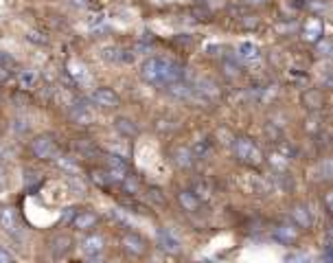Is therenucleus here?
Returning a JSON list of instances; mask_svg holds the SVG:
<instances>
[{
  "mask_svg": "<svg viewBox=\"0 0 333 263\" xmlns=\"http://www.w3.org/2000/svg\"><path fill=\"white\" fill-rule=\"evenodd\" d=\"M141 77L156 88H165L167 83L184 79V66L171 57H149L141 64Z\"/></svg>",
  "mask_w": 333,
  "mask_h": 263,
  "instance_id": "obj_1",
  "label": "nucleus"
},
{
  "mask_svg": "<svg viewBox=\"0 0 333 263\" xmlns=\"http://www.w3.org/2000/svg\"><path fill=\"white\" fill-rule=\"evenodd\" d=\"M233 152L239 158V163H244L248 167H259L263 163V152L261 147L254 143L250 136H237L233 141Z\"/></svg>",
  "mask_w": 333,
  "mask_h": 263,
  "instance_id": "obj_2",
  "label": "nucleus"
},
{
  "mask_svg": "<svg viewBox=\"0 0 333 263\" xmlns=\"http://www.w3.org/2000/svg\"><path fill=\"white\" fill-rule=\"evenodd\" d=\"M31 152H33V156L40 158V160H55V156L62 152V149H59L57 141L53 139V136L42 134V136H35L31 141Z\"/></svg>",
  "mask_w": 333,
  "mask_h": 263,
  "instance_id": "obj_3",
  "label": "nucleus"
},
{
  "mask_svg": "<svg viewBox=\"0 0 333 263\" xmlns=\"http://www.w3.org/2000/svg\"><path fill=\"white\" fill-rule=\"evenodd\" d=\"M103 160H105V167H107V171H110V176L114 178V182H119L121 178H125L127 173L132 171V167L123 154H105Z\"/></svg>",
  "mask_w": 333,
  "mask_h": 263,
  "instance_id": "obj_4",
  "label": "nucleus"
},
{
  "mask_svg": "<svg viewBox=\"0 0 333 263\" xmlns=\"http://www.w3.org/2000/svg\"><path fill=\"white\" fill-rule=\"evenodd\" d=\"M68 114H70V118H72V123H77V125H90V123L94 121L92 112L88 110V101L81 99V97H77L75 101H70Z\"/></svg>",
  "mask_w": 333,
  "mask_h": 263,
  "instance_id": "obj_5",
  "label": "nucleus"
},
{
  "mask_svg": "<svg viewBox=\"0 0 333 263\" xmlns=\"http://www.w3.org/2000/svg\"><path fill=\"white\" fill-rule=\"evenodd\" d=\"M121 246H123L125 252H130L132 256H143L147 252V239L141 237L138 232H125L121 237Z\"/></svg>",
  "mask_w": 333,
  "mask_h": 263,
  "instance_id": "obj_6",
  "label": "nucleus"
},
{
  "mask_svg": "<svg viewBox=\"0 0 333 263\" xmlns=\"http://www.w3.org/2000/svg\"><path fill=\"white\" fill-rule=\"evenodd\" d=\"M300 33H302V40H305V42L316 44V42L322 38V33H324V25H322V20H320V16L307 18V20L302 22V27H300Z\"/></svg>",
  "mask_w": 333,
  "mask_h": 263,
  "instance_id": "obj_7",
  "label": "nucleus"
},
{
  "mask_svg": "<svg viewBox=\"0 0 333 263\" xmlns=\"http://www.w3.org/2000/svg\"><path fill=\"white\" fill-rule=\"evenodd\" d=\"M156 243H158V248L162 250V252L167 254H178L180 252V239L173 235L169 228H158L156 230Z\"/></svg>",
  "mask_w": 333,
  "mask_h": 263,
  "instance_id": "obj_8",
  "label": "nucleus"
},
{
  "mask_svg": "<svg viewBox=\"0 0 333 263\" xmlns=\"http://www.w3.org/2000/svg\"><path fill=\"white\" fill-rule=\"evenodd\" d=\"M272 237L283 246H294L296 239H298V228L294 224H276L272 228Z\"/></svg>",
  "mask_w": 333,
  "mask_h": 263,
  "instance_id": "obj_9",
  "label": "nucleus"
},
{
  "mask_svg": "<svg viewBox=\"0 0 333 263\" xmlns=\"http://www.w3.org/2000/svg\"><path fill=\"white\" fill-rule=\"evenodd\" d=\"M81 250L88 259H101V252L105 250V241L99 235H86L81 239Z\"/></svg>",
  "mask_w": 333,
  "mask_h": 263,
  "instance_id": "obj_10",
  "label": "nucleus"
},
{
  "mask_svg": "<svg viewBox=\"0 0 333 263\" xmlns=\"http://www.w3.org/2000/svg\"><path fill=\"white\" fill-rule=\"evenodd\" d=\"M72 228L81 230V232H88L96 228V224H99V215H96L94 211H90V208H86V211H77V215L72 217Z\"/></svg>",
  "mask_w": 333,
  "mask_h": 263,
  "instance_id": "obj_11",
  "label": "nucleus"
},
{
  "mask_svg": "<svg viewBox=\"0 0 333 263\" xmlns=\"http://www.w3.org/2000/svg\"><path fill=\"white\" fill-rule=\"evenodd\" d=\"M178 202H180V206H182L186 213H202L204 211V204H206V202L199 200V197L193 193L191 189L178 191Z\"/></svg>",
  "mask_w": 333,
  "mask_h": 263,
  "instance_id": "obj_12",
  "label": "nucleus"
},
{
  "mask_svg": "<svg viewBox=\"0 0 333 263\" xmlns=\"http://www.w3.org/2000/svg\"><path fill=\"white\" fill-rule=\"evenodd\" d=\"M92 99H94V103L96 105H101V107H107V110H117L119 103H121V99H119V94L112 90V88H96V90L92 92Z\"/></svg>",
  "mask_w": 333,
  "mask_h": 263,
  "instance_id": "obj_13",
  "label": "nucleus"
},
{
  "mask_svg": "<svg viewBox=\"0 0 333 263\" xmlns=\"http://www.w3.org/2000/svg\"><path fill=\"white\" fill-rule=\"evenodd\" d=\"M165 90L171 94L173 99H180V101H193V86L191 81L186 79H178V81H171L165 86Z\"/></svg>",
  "mask_w": 333,
  "mask_h": 263,
  "instance_id": "obj_14",
  "label": "nucleus"
},
{
  "mask_svg": "<svg viewBox=\"0 0 333 263\" xmlns=\"http://www.w3.org/2000/svg\"><path fill=\"white\" fill-rule=\"evenodd\" d=\"M0 228L11 237L18 235V213H16V208H11V206L0 208Z\"/></svg>",
  "mask_w": 333,
  "mask_h": 263,
  "instance_id": "obj_15",
  "label": "nucleus"
},
{
  "mask_svg": "<svg viewBox=\"0 0 333 263\" xmlns=\"http://www.w3.org/2000/svg\"><path fill=\"white\" fill-rule=\"evenodd\" d=\"M302 105L311 112H320L324 107V92L320 88H309L302 92Z\"/></svg>",
  "mask_w": 333,
  "mask_h": 263,
  "instance_id": "obj_16",
  "label": "nucleus"
},
{
  "mask_svg": "<svg viewBox=\"0 0 333 263\" xmlns=\"http://www.w3.org/2000/svg\"><path fill=\"white\" fill-rule=\"evenodd\" d=\"M88 178H90V180H92L99 189H103V191H110L114 184H117L107 169H96V167H92V169L88 171Z\"/></svg>",
  "mask_w": 333,
  "mask_h": 263,
  "instance_id": "obj_17",
  "label": "nucleus"
},
{
  "mask_svg": "<svg viewBox=\"0 0 333 263\" xmlns=\"http://www.w3.org/2000/svg\"><path fill=\"white\" fill-rule=\"evenodd\" d=\"M171 160L180 167V169H191L193 163H195V158H193V154H191V147H182V145L175 147L171 152Z\"/></svg>",
  "mask_w": 333,
  "mask_h": 263,
  "instance_id": "obj_18",
  "label": "nucleus"
},
{
  "mask_svg": "<svg viewBox=\"0 0 333 263\" xmlns=\"http://www.w3.org/2000/svg\"><path fill=\"white\" fill-rule=\"evenodd\" d=\"M191 191L195 193L202 202H206L213 197V182L206 180V178H195V180H191Z\"/></svg>",
  "mask_w": 333,
  "mask_h": 263,
  "instance_id": "obj_19",
  "label": "nucleus"
},
{
  "mask_svg": "<svg viewBox=\"0 0 333 263\" xmlns=\"http://www.w3.org/2000/svg\"><path fill=\"white\" fill-rule=\"evenodd\" d=\"M289 217H292V222L296 228H311V224H313V219H311V213L307 211L305 206H294L292 208V213H289Z\"/></svg>",
  "mask_w": 333,
  "mask_h": 263,
  "instance_id": "obj_20",
  "label": "nucleus"
},
{
  "mask_svg": "<svg viewBox=\"0 0 333 263\" xmlns=\"http://www.w3.org/2000/svg\"><path fill=\"white\" fill-rule=\"evenodd\" d=\"M48 248H51L53 256H64L72 248V239L68 235H57V237H53L51 241H48Z\"/></svg>",
  "mask_w": 333,
  "mask_h": 263,
  "instance_id": "obj_21",
  "label": "nucleus"
},
{
  "mask_svg": "<svg viewBox=\"0 0 333 263\" xmlns=\"http://www.w3.org/2000/svg\"><path fill=\"white\" fill-rule=\"evenodd\" d=\"M235 55H237V59L241 64H252V62H259V49L254 44H250V42H244V44H239V49H237V53H235Z\"/></svg>",
  "mask_w": 333,
  "mask_h": 263,
  "instance_id": "obj_22",
  "label": "nucleus"
},
{
  "mask_svg": "<svg viewBox=\"0 0 333 263\" xmlns=\"http://www.w3.org/2000/svg\"><path fill=\"white\" fill-rule=\"evenodd\" d=\"M55 165H57L62 171L68 173V176H79V171H81L79 163H77L75 158H70V156H66V154H62V152H59L57 156H55Z\"/></svg>",
  "mask_w": 333,
  "mask_h": 263,
  "instance_id": "obj_23",
  "label": "nucleus"
},
{
  "mask_svg": "<svg viewBox=\"0 0 333 263\" xmlns=\"http://www.w3.org/2000/svg\"><path fill=\"white\" fill-rule=\"evenodd\" d=\"M38 70H33V68H24V70H20L18 73V86L22 88L24 92L27 90H33L35 88V83H38Z\"/></svg>",
  "mask_w": 333,
  "mask_h": 263,
  "instance_id": "obj_24",
  "label": "nucleus"
},
{
  "mask_svg": "<svg viewBox=\"0 0 333 263\" xmlns=\"http://www.w3.org/2000/svg\"><path fill=\"white\" fill-rule=\"evenodd\" d=\"M75 149L81 154L83 158H99L101 156V149L96 147L92 141H88V139H77L75 141Z\"/></svg>",
  "mask_w": 333,
  "mask_h": 263,
  "instance_id": "obj_25",
  "label": "nucleus"
},
{
  "mask_svg": "<svg viewBox=\"0 0 333 263\" xmlns=\"http://www.w3.org/2000/svg\"><path fill=\"white\" fill-rule=\"evenodd\" d=\"M103 57L110 59V62H117V64H132L134 62V53L125 51V49H105Z\"/></svg>",
  "mask_w": 333,
  "mask_h": 263,
  "instance_id": "obj_26",
  "label": "nucleus"
},
{
  "mask_svg": "<svg viewBox=\"0 0 333 263\" xmlns=\"http://www.w3.org/2000/svg\"><path fill=\"white\" fill-rule=\"evenodd\" d=\"M210 152H213V141L210 139H202V141H195L191 147V154L195 160H206L210 156Z\"/></svg>",
  "mask_w": 333,
  "mask_h": 263,
  "instance_id": "obj_27",
  "label": "nucleus"
},
{
  "mask_svg": "<svg viewBox=\"0 0 333 263\" xmlns=\"http://www.w3.org/2000/svg\"><path fill=\"white\" fill-rule=\"evenodd\" d=\"M114 127H117V132L121 136H125V139H134V136L138 134L136 123L130 121V118H125V116H119L117 121H114Z\"/></svg>",
  "mask_w": 333,
  "mask_h": 263,
  "instance_id": "obj_28",
  "label": "nucleus"
},
{
  "mask_svg": "<svg viewBox=\"0 0 333 263\" xmlns=\"http://www.w3.org/2000/svg\"><path fill=\"white\" fill-rule=\"evenodd\" d=\"M274 152H278L281 156H285L287 160H294L296 156H298V149H296V145L292 141H287V139L274 141Z\"/></svg>",
  "mask_w": 333,
  "mask_h": 263,
  "instance_id": "obj_29",
  "label": "nucleus"
},
{
  "mask_svg": "<svg viewBox=\"0 0 333 263\" xmlns=\"http://www.w3.org/2000/svg\"><path fill=\"white\" fill-rule=\"evenodd\" d=\"M119 184H121V189H123V193H127V195H132L134 197L138 191H141V182H138V178L134 176V173H127L125 178H121L119 180Z\"/></svg>",
  "mask_w": 333,
  "mask_h": 263,
  "instance_id": "obj_30",
  "label": "nucleus"
},
{
  "mask_svg": "<svg viewBox=\"0 0 333 263\" xmlns=\"http://www.w3.org/2000/svg\"><path fill=\"white\" fill-rule=\"evenodd\" d=\"M313 173H316V180H331L333 176V167H331V158H322L320 163L316 165V169H313Z\"/></svg>",
  "mask_w": 333,
  "mask_h": 263,
  "instance_id": "obj_31",
  "label": "nucleus"
},
{
  "mask_svg": "<svg viewBox=\"0 0 333 263\" xmlns=\"http://www.w3.org/2000/svg\"><path fill=\"white\" fill-rule=\"evenodd\" d=\"M265 158V156H263ZM268 165L272 167V171H287V165H289V160L285 156H281L278 152H270L268 154Z\"/></svg>",
  "mask_w": 333,
  "mask_h": 263,
  "instance_id": "obj_32",
  "label": "nucleus"
},
{
  "mask_svg": "<svg viewBox=\"0 0 333 263\" xmlns=\"http://www.w3.org/2000/svg\"><path fill=\"white\" fill-rule=\"evenodd\" d=\"M147 200L151 202L154 206H160V208H167V197L162 195V191L160 189H156V187H147Z\"/></svg>",
  "mask_w": 333,
  "mask_h": 263,
  "instance_id": "obj_33",
  "label": "nucleus"
},
{
  "mask_svg": "<svg viewBox=\"0 0 333 263\" xmlns=\"http://www.w3.org/2000/svg\"><path fill=\"white\" fill-rule=\"evenodd\" d=\"M191 16L195 18V20H199V22H208V20H213V11H210L208 7H204L202 3H197L195 7H191Z\"/></svg>",
  "mask_w": 333,
  "mask_h": 263,
  "instance_id": "obj_34",
  "label": "nucleus"
},
{
  "mask_svg": "<svg viewBox=\"0 0 333 263\" xmlns=\"http://www.w3.org/2000/svg\"><path fill=\"white\" fill-rule=\"evenodd\" d=\"M121 206H125V208H130L132 213H138V215H149V208L147 206H143V204H138V202L132 200V195L130 197H121Z\"/></svg>",
  "mask_w": 333,
  "mask_h": 263,
  "instance_id": "obj_35",
  "label": "nucleus"
},
{
  "mask_svg": "<svg viewBox=\"0 0 333 263\" xmlns=\"http://www.w3.org/2000/svg\"><path fill=\"white\" fill-rule=\"evenodd\" d=\"M274 180H276V187H281V191H289L294 187L287 171H274Z\"/></svg>",
  "mask_w": 333,
  "mask_h": 263,
  "instance_id": "obj_36",
  "label": "nucleus"
},
{
  "mask_svg": "<svg viewBox=\"0 0 333 263\" xmlns=\"http://www.w3.org/2000/svg\"><path fill=\"white\" fill-rule=\"evenodd\" d=\"M305 127H307V132H309V134H313V132L318 134V132L322 129V116H320V112H313V114L307 118V125H305Z\"/></svg>",
  "mask_w": 333,
  "mask_h": 263,
  "instance_id": "obj_37",
  "label": "nucleus"
},
{
  "mask_svg": "<svg viewBox=\"0 0 333 263\" xmlns=\"http://www.w3.org/2000/svg\"><path fill=\"white\" fill-rule=\"evenodd\" d=\"M302 5H307V7H309L316 16L320 14V11L329 9V3H326V0H302Z\"/></svg>",
  "mask_w": 333,
  "mask_h": 263,
  "instance_id": "obj_38",
  "label": "nucleus"
},
{
  "mask_svg": "<svg viewBox=\"0 0 333 263\" xmlns=\"http://www.w3.org/2000/svg\"><path fill=\"white\" fill-rule=\"evenodd\" d=\"M42 184V178H40V173H35L31 169H27V189L29 191H33V189H38Z\"/></svg>",
  "mask_w": 333,
  "mask_h": 263,
  "instance_id": "obj_39",
  "label": "nucleus"
},
{
  "mask_svg": "<svg viewBox=\"0 0 333 263\" xmlns=\"http://www.w3.org/2000/svg\"><path fill=\"white\" fill-rule=\"evenodd\" d=\"M329 51H331V42L320 38V40L316 42V53H318V55H322V57H326V55H331Z\"/></svg>",
  "mask_w": 333,
  "mask_h": 263,
  "instance_id": "obj_40",
  "label": "nucleus"
},
{
  "mask_svg": "<svg viewBox=\"0 0 333 263\" xmlns=\"http://www.w3.org/2000/svg\"><path fill=\"white\" fill-rule=\"evenodd\" d=\"M241 5H244V7H250V9H259V7L270 5V0H241Z\"/></svg>",
  "mask_w": 333,
  "mask_h": 263,
  "instance_id": "obj_41",
  "label": "nucleus"
},
{
  "mask_svg": "<svg viewBox=\"0 0 333 263\" xmlns=\"http://www.w3.org/2000/svg\"><path fill=\"white\" fill-rule=\"evenodd\" d=\"M175 127V123L173 121H167V118H162V121H156V129H160V132H171Z\"/></svg>",
  "mask_w": 333,
  "mask_h": 263,
  "instance_id": "obj_42",
  "label": "nucleus"
},
{
  "mask_svg": "<svg viewBox=\"0 0 333 263\" xmlns=\"http://www.w3.org/2000/svg\"><path fill=\"white\" fill-rule=\"evenodd\" d=\"M289 75H292V81H294V83H300V86H305V83H307V75L302 73V70H298V73H296V70H292Z\"/></svg>",
  "mask_w": 333,
  "mask_h": 263,
  "instance_id": "obj_43",
  "label": "nucleus"
},
{
  "mask_svg": "<svg viewBox=\"0 0 333 263\" xmlns=\"http://www.w3.org/2000/svg\"><path fill=\"white\" fill-rule=\"evenodd\" d=\"M0 66H5V68H14L16 62H14L11 55H7V53H0Z\"/></svg>",
  "mask_w": 333,
  "mask_h": 263,
  "instance_id": "obj_44",
  "label": "nucleus"
},
{
  "mask_svg": "<svg viewBox=\"0 0 333 263\" xmlns=\"http://www.w3.org/2000/svg\"><path fill=\"white\" fill-rule=\"evenodd\" d=\"M11 101H14L16 105L18 103H31V99H29L24 92H14V94H11Z\"/></svg>",
  "mask_w": 333,
  "mask_h": 263,
  "instance_id": "obj_45",
  "label": "nucleus"
},
{
  "mask_svg": "<svg viewBox=\"0 0 333 263\" xmlns=\"http://www.w3.org/2000/svg\"><path fill=\"white\" fill-rule=\"evenodd\" d=\"M70 5H75V7H81V9H90V7H94V3L92 0H68Z\"/></svg>",
  "mask_w": 333,
  "mask_h": 263,
  "instance_id": "obj_46",
  "label": "nucleus"
},
{
  "mask_svg": "<svg viewBox=\"0 0 333 263\" xmlns=\"http://www.w3.org/2000/svg\"><path fill=\"white\" fill-rule=\"evenodd\" d=\"M324 211L326 213H331L333 211V193H331V191H326V193H324Z\"/></svg>",
  "mask_w": 333,
  "mask_h": 263,
  "instance_id": "obj_47",
  "label": "nucleus"
},
{
  "mask_svg": "<svg viewBox=\"0 0 333 263\" xmlns=\"http://www.w3.org/2000/svg\"><path fill=\"white\" fill-rule=\"evenodd\" d=\"M29 40H31V42H38V44H48V38H44L42 33H35V31L29 33Z\"/></svg>",
  "mask_w": 333,
  "mask_h": 263,
  "instance_id": "obj_48",
  "label": "nucleus"
},
{
  "mask_svg": "<svg viewBox=\"0 0 333 263\" xmlns=\"http://www.w3.org/2000/svg\"><path fill=\"white\" fill-rule=\"evenodd\" d=\"M75 215H77V208H64L62 219H64L66 224H68V222H72V217H75Z\"/></svg>",
  "mask_w": 333,
  "mask_h": 263,
  "instance_id": "obj_49",
  "label": "nucleus"
},
{
  "mask_svg": "<svg viewBox=\"0 0 333 263\" xmlns=\"http://www.w3.org/2000/svg\"><path fill=\"white\" fill-rule=\"evenodd\" d=\"M14 129L18 132V134H24V132H29V125H27V121H14Z\"/></svg>",
  "mask_w": 333,
  "mask_h": 263,
  "instance_id": "obj_50",
  "label": "nucleus"
},
{
  "mask_svg": "<svg viewBox=\"0 0 333 263\" xmlns=\"http://www.w3.org/2000/svg\"><path fill=\"white\" fill-rule=\"evenodd\" d=\"M221 51H224V46L215 44V46H208V49H206V55H208V57H219Z\"/></svg>",
  "mask_w": 333,
  "mask_h": 263,
  "instance_id": "obj_51",
  "label": "nucleus"
},
{
  "mask_svg": "<svg viewBox=\"0 0 333 263\" xmlns=\"http://www.w3.org/2000/svg\"><path fill=\"white\" fill-rule=\"evenodd\" d=\"M11 79V68H5V66H0V83H7Z\"/></svg>",
  "mask_w": 333,
  "mask_h": 263,
  "instance_id": "obj_52",
  "label": "nucleus"
},
{
  "mask_svg": "<svg viewBox=\"0 0 333 263\" xmlns=\"http://www.w3.org/2000/svg\"><path fill=\"white\" fill-rule=\"evenodd\" d=\"M0 263H14V254L7 252L5 248H0Z\"/></svg>",
  "mask_w": 333,
  "mask_h": 263,
  "instance_id": "obj_53",
  "label": "nucleus"
},
{
  "mask_svg": "<svg viewBox=\"0 0 333 263\" xmlns=\"http://www.w3.org/2000/svg\"><path fill=\"white\" fill-rule=\"evenodd\" d=\"M307 259H309L307 254H289L287 256V261H307Z\"/></svg>",
  "mask_w": 333,
  "mask_h": 263,
  "instance_id": "obj_54",
  "label": "nucleus"
},
{
  "mask_svg": "<svg viewBox=\"0 0 333 263\" xmlns=\"http://www.w3.org/2000/svg\"><path fill=\"white\" fill-rule=\"evenodd\" d=\"M7 187V178H5V169H0V191Z\"/></svg>",
  "mask_w": 333,
  "mask_h": 263,
  "instance_id": "obj_55",
  "label": "nucleus"
}]
</instances>
